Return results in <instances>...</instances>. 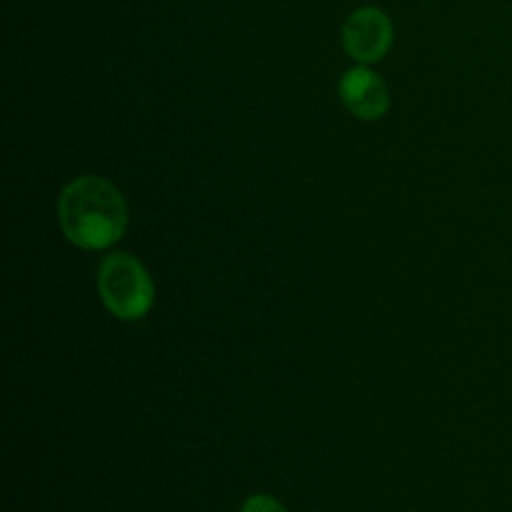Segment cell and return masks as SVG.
I'll list each match as a JSON object with an SVG mask.
<instances>
[{
	"mask_svg": "<svg viewBox=\"0 0 512 512\" xmlns=\"http://www.w3.org/2000/svg\"><path fill=\"white\" fill-rule=\"evenodd\" d=\"M58 222L74 246L102 250L126 232L128 208L112 182L100 176H80L60 192Z\"/></svg>",
	"mask_w": 512,
	"mask_h": 512,
	"instance_id": "cell-1",
	"label": "cell"
},
{
	"mask_svg": "<svg viewBox=\"0 0 512 512\" xmlns=\"http://www.w3.org/2000/svg\"><path fill=\"white\" fill-rule=\"evenodd\" d=\"M98 292L104 306L122 320H138L154 304L148 270L126 252H112L100 262Z\"/></svg>",
	"mask_w": 512,
	"mask_h": 512,
	"instance_id": "cell-2",
	"label": "cell"
},
{
	"mask_svg": "<svg viewBox=\"0 0 512 512\" xmlns=\"http://www.w3.org/2000/svg\"><path fill=\"white\" fill-rule=\"evenodd\" d=\"M342 42L346 52L358 62H374L392 44V24L382 10L360 8L344 22Z\"/></svg>",
	"mask_w": 512,
	"mask_h": 512,
	"instance_id": "cell-3",
	"label": "cell"
},
{
	"mask_svg": "<svg viewBox=\"0 0 512 512\" xmlns=\"http://www.w3.org/2000/svg\"><path fill=\"white\" fill-rule=\"evenodd\" d=\"M338 90L344 106L362 120H376L388 110V88L384 80L366 66L348 70Z\"/></svg>",
	"mask_w": 512,
	"mask_h": 512,
	"instance_id": "cell-4",
	"label": "cell"
},
{
	"mask_svg": "<svg viewBox=\"0 0 512 512\" xmlns=\"http://www.w3.org/2000/svg\"><path fill=\"white\" fill-rule=\"evenodd\" d=\"M240 512H288V508L268 494H252L244 500Z\"/></svg>",
	"mask_w": 512,
	"mask_h": 512,
	"instance_id": "cell-5",
	"label": "cell"
}]
</instances>
